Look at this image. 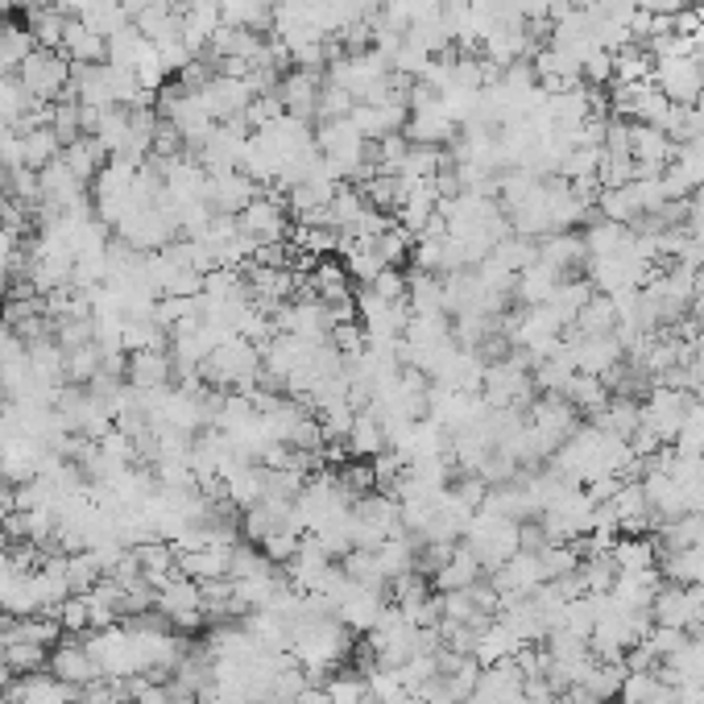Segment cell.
I'll list each match as a JSON object with an SVG mask.
<instances>
[{"mask_svg": "<svg viewBox=\"0 0 704 704\" xmlns=\"http://www.w3.org/2000/svg\"><path fill=\"white\" fill-rule=\"evenodd\" d=\"M692 108H696V112H701V117H704V92H701V96H696V104H692Z\"/></svg>", "mask_w": 704, "mask_h": 704, "instance_id": "obj_23", "label": "cell"}, {"mask_svg": "<svg viewBox=\"0 0 704 704\" xmlns=\"http://www.w3.org/2000/svg\"><path fill=\"white\" fill-rule=\"evenodd\" d=\"M659 688H663L659 671H626L618 696H621V704H651L659 696Z\"/></svg>", "mask_w": 704, "mask_h": 704, "instance_id": "obj_20", "label": "cell"}, {"mask_svg": "<svg viewBox=\"0 0 704 704\" xmlns=\"http://www.w3.org/2000/svg\"><path fill=\"white\" fill-rule=\"evenodd\" d=\"M59 154H62V142L50 124H29V129H21V162L29 166V170L50 166Z\"/></svg>", "mask_w": 704, "mask_h": 704, "instance_id": "obj_16", "label": "cell"}, {"mask_svg": "<svg viewBox=\"0 0 704 704\" xmlns=\"http://www.w3.org/2000/svg\"><path fill=\"white\" fill-rule=\"evenodd\" d=\"M17 80L34 104H54V100H62V92L71 87V59H66L62 50H46V46H38L29 59L21 62Z\"/></svg>", "mask_w": 704, "mask_h": 704, "instance_id": "obj_1", "label": "cell"}, {"mask_svg": "<svg viewBox=\"0 0 704 704\" xmlns=\"http://www.w3.org/2000/svg\"><path fill=\"white\" fill-rule=\"evenodd\" d=\"M46 671H50V676H54L59 683H71L75 692H83L87 683L104 680L100 663H96V655L87 651L83 634H62V639L54 642V651H50V663H46Z\"/></svg>", "mask_w": 704, "mask_h": 704, "instance_id": "obj_3", "label": "cell"}, {"mask_svg": "<svg viewBox=\"0 0 704 704\" xmlns=\"http://www.w3.org/2000/svg\"><path fill=\"white\" fill-rule=\"evenodd\" d=\"M149 54H154V41L145 38L133 21L124 25L121 34H112V38H108V62H112V66H121V71H137Z\"/></svg>", "mask_w": 704, "mask_h": 704, "instance_id": "obj_13", "label": "cell"}, {"mask_svg": "<svg viewBox=\"0 0 704 704\" xmlns=\"http://www.w3.org/2000/svg\"><path fill=\"white\" fill-rule=\"evenodd\" d=\"M651 80L671 104H696L704 92V54H676V59H655Z\"/></svg>", "mask_w": 704, "mask_h": 704, "instance_id": "obj_4", "label": "cell"}, {"mask_svg": "<svg viewBox=\"0 0 704 704\" xmlns=\"http://www.w3.org/2000/svg\"><path fill=\"white\" fill-rule=\"evenodd\" d=\"M71 704H83V701H80V696H75V701H71Z\"/></svg>", "mask_w": 704, "mask_h": 704, "instance_id": "obj_24", "label": "cell"}, {"mask_svg": "<svg viewBox=\"0 0 704 704\" xmlns=\"http://www.w3.org/2000/svg\"><path fill=\"white\" fill-rule=\"evenodd\" d=\"M158 614H162L174 630H199L204 626V593H199V584L186 576H170L158 588V605H154Z\"/></svg>", "mask_w": 704, "mask_h": 704, "instance_id": "obj_5", "label": "cell"}, {"mask_svg": "<svg viewBox=\"0 0 704 704\" xmlns=\"http://www.w3.org/2000/svg\"><path fill=\"white\" fill-rule=\"evenodd\" d=\"M133 556H137V563H142L145 584H154V588H162L170 576H179V551H174V543H166V538L137 543V547H133Z\"/></svg>", "mask_w": 704, "mask_h": 704, "instance_id": "obj_9", "label": "cell"}, {"mask_svg": "<svg viewBox=\"0 0 704 704\" xmlns=\"http://www.w3.org/2000/svg\"><path fill=\"white\" fill-rule=\"evenodd\" d=\"M54 618H59L62 634H92V605L83 593H71V597L62 600L59 609H54Z\"/></svg>", "mask_w": 704, "mask_h": 704, "instance_id": "obj_21", "label": "cell"}, {"mask_svg": "<svg viewBox=\"0 0 704 704\" xmlns=\"http://www.w3.org/2000/svg\"><path fill=\"white\" fill-rule=\"evenodd\" d=\"M62 54L71 59V66H87V62H108V38L92 34L80 17L66 21V34H62Z\"/></svg>", "mask_w": 704, "mask_h": 704, "instance_id": "obj_10", "label": "cell"}, {"mask_svg": "<svg viewBox=\"0 0 704 704\" xmlns=\"http://www.w3.org/2000/svg\"><path fill=\"white\" fill-rule=\"evenodd\" d=\"M481 572H485V568H481V559L473 556V547H469V543H456L452 559L435 572V584H439L444 593H452V588H473L476 580H481Z\"/></svg>", "mask_w": 704, "mask_h": 704, "instance_id": "obj_15", "label": "cell"}, {"mask_svg": "<svg viewBox=\"0 0 704 704\" xmlns=\"http://www.w3.org/2000/svg\"><path fill=\"white\" fill-rule=\"evenodd\" d=\"M66 13H62L59 4H46V9H25V25H29V34L38 46L46 50H62V34H66Z\"/></svg>", "mask_w": 704, "mask_h": 704, "instance_id": "obj_17", "label": "cell"}, {"mask_svg": "<svg viewBox=\"0 0 704 704\" xmlns=\"http://www.w3.org/2000/svg\"><path fill=\"white\" fill-rule=\"evenodd\" d=\"M62 162L71 166V174H75L80 183H96V174L108 166V149H104L92 133H83V137H75L71 145H62Z\"/></svg>", "mask_w": 704, "mask_h": 704, "instance_id": "obj_11", "label": "cell"}, {"mask_svg": "<svg viewBox=\"0 0 704 704\" xmlns=\"http://www.w3.org/2000/svg\"><path fill=\"white\" fill-rule=\"evenodd\" d=\"M54 4H59L66 17H83V13H92L100 0H54Z\"/></svg>", "mask_w": 704, "mask_h": 704, "instance_id": "obj_22", "label": "cell"}, {"mask_svg": "<svg viewBox=\"0 0 704 704\" xmlns=\"http://www.w3.org/2000/svg\"><path fill=\"white\" fill-rule=\"evenodd\" d=\"M0 659L13 676H34V671H46L50 663V646H38V642H21V639H9L0 646Z\"/></svg>", "mask_w": 704, "mask_h": 704, "instance_id": "obj_18", "label": "cell"}, {"mask_svg": "<svg viewBox=\"0 0 704 704\" xmlns=\"http://www.w3.org/2000/svg\"><path fill=\"white\" fill-rule=\"evenodd\" d=\"M13 701L21 704H71L80 692L71 683H59L50 671H34V676H13V683L4 688Z\"/></svg>", "mask_w": 704, "mask_h": 704, "instance_id": "obj_8", "label": "cell"}, {"mask_svg": "<svg viewBox=\"0 0 704 704\" xmlns=\"http://www.w3.org/2000/svg\"><path fill=\"white\" fill-rule=\"evenodd\" d=\"M174 361L170 349H145V352H129L124 361V386H133L145 398H158V393L174 390Z\"/></svg>", "mask_w": 704, "mask_h": 704, "instance_id": "obj_6", "label": "cell"}, {"mask_svg": "<svg viewBox=\"0 0 704 704\" xmlns=\"http://www.w3.org/2000/svg\"><path fill=\"white\" fill-rule=\"evenodd\" d=\"M38 50V41L29 34V25L21 21H0V75H17L21 62Z\"/></svg>", "mask_w": 704, "mask_h": 704, "instance_id": "obj_12", "label": "cell"}, {"mask_svg": "<svg viewBox=\"0 0 704 704\" xmlns=\"http://www.w3.org/2000/svg\"><path fill=\"white\" fill-rule=\"evenodd\" d=\"M236 228L253 248H269V245H282L290 236V211H287V199L282 195H269L262 191L253 204L236 216Z\"/></svg>", "mask_w": 704, "mask_h": 704, "instance_id": "obj_2", "label": "cell"}, {"mask_svg": "<svg viewBox=\"0 0 704 704\" xmlns=\"http://www.w3.org/2000/svg\"><path fill=\"white\" fill-rule=\"evenodd\" d=\"M104 576H108V572H104V563L96 559V551H71V556H66V584H71V593H83V597H87Z\"/></svg>", "mask_w": 704, "mask_h": 704, "instance_id": "obj_19", "label": "cell"}, {"mask_svg": "<svg viewBox=\"0 0 704 704\" xmlns=\"http://www.w3.org/2000/svg\"><path fill=\"white\" fill-rule=\"evenodd\" d=\"M179 551V576L186 580H220L232 568L228 543H199V547H174Z\"/></svg>", "mask_w": 704, "mask_h": 704, "instance_id": "obj_7", "label": "cell"}, {"mask_svg": "<svg viewBox=\"0 0 704 704\" xmlns=\"http://www.w3.org/2000/svg\"><path fill=\"white\" fill-rule=\"evenodd\" d=\"M179 21H183V13H179L174 4L154 0V4H145L142 13L133 17V25H137L154 46H166V41H179Z\"/></svg>", "mask_w": 704, "mask_h": 704, "instance_id": "obj_14", "label": "cell"}]
</instances>
